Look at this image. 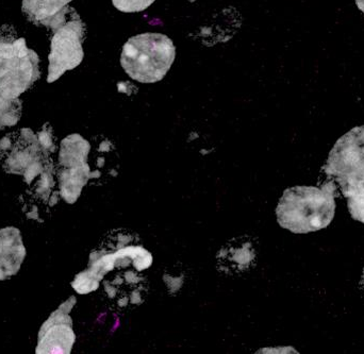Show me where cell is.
<instances>
[{
  "label": "cell",
  "mask_w": 364,
  "mask_h": 354,
  "mask_svg": "<svg viewBox=\"0 0 364 354\" xmlns=\"http://www.w3.org/2000/svg\"><path fill=\"white\" fill-rule=\"evenodd\" d=\"M57 168L53 162H48L44 170L27 183V189L21 195L23 211L27 219L42 223L49 208H53L59 201V189L57 187Z\"/></svg>",
  "instance_id": "ba28073f"
},
{
  "label": "cell",
  "mask_w": 364,
  "mask_h": 354,
  "mask_svg": "<svg viewBox=\"0 0 364 354\" xmlns=\"http://www.w3.org/2000/svg\"><path fill=\"white\" fill-rule=\"evenodd\" d=\"M23 114V101L19 97H9L0 93V130L14 127Z\"/></svg>",
  "instance_id": "9a60e30c"
},
{
  "label": "cell",
  "mask_w": 364,
  "mask_h": 354,
  "mask_svg": "<svg viewBox=\"0 0 364 354\" xmlns=\"http://www.w3.org/2000/svg\"><path fill=\"white\" fill-rule=\"evenodd\" d=\"M220 251L218 255V266L223 267L224 272H241L252 266L256 258L252 244L245 240H231Z\"/></svg>",
  "instance_id": "8fae6325"
},
{
  "label": "cell",
  "mask_w": 364,
  "mask_h": 354,
  "mask_svg": "<svg viewBox=\"0 0 364 354\" xmlns=\"http://www.w3.org/2000/svg\"><path fill=\"white\" fill-rule=\"evenodd\" d=\"M40 57L13 27L0 28V93L19 97L40 79Z\"/></svg>",
  "instance_id": "3957f363"
},
{
  "label": "cell",
  "mask_w": 364,
  "mask_h": 354,
  "mask_svg": "<svg viewBox=\"0 0 364 354\" xmlns=\"http://www.w3.org/2000/svg\"><path fill=\"white\" fill-rule=\"evenodd\" d=\"M50 160L41 147L38 133L23 128L6 134L0 140V164L6 174L18 175L27 184L33 180Z\"/></svg>",
  "instance_id": "5b68a950"
},
{
  "label": "cell",
  "mask_w": 364,
  "mask_h": 354,
  "mask_svg": "<svg viewBox=\"0 0 364 354\" xmlns=\"http://www.w3.org/2000/svg\"><path fill=\"white\" fill-rule=\"evenodd\" d=\"M175 57L176 47L168 36L161 33L138 34L124 45L121 65L134 80L156 83L166 76Z\"/></svg>",
  "instance_id": "7a4b0ae2"
},
{
  "label": "cell",
  "mask_w": 364,
  "mask_h": 354,
  "mask_svg": "<svg viewBox=\"0 0 364 354\" xmlns=\"http://www.w3.org/2000/svg\"><path fill=\"white\" fill-rule=\"evenodd\" d=\"M26 255L23 236L17 228L0 230V281L8 280L19 272Z\"/></svg>",
  "instance_id": "9c48e42d"
},
{
  "label": "cell",
  "mask_w": 364,
  "mask_h": 354,
  "mask_svg": "<svg viewBox=\"0 0 364 354\" xmlns=\"http://www.w3.org/2000/svg\"><path fill=\"white\" fill-rule=\"evenodd\" d=\"M75 296H70L49 319L43 323L38 336L36 354H70L76 342L70 313L76 304Z\"/></svg>",
  "instance_id": "52a82bcc"
},
{
  "label": "cell",
  "mask_w": 364,
  "mask_h": 354,
  "mask_svg": "<svg viewBox=\"0 0 364 354\" xmlns=\"http://www.w3.org/2000/svg\"><path fill=\"white\" fill-rule=\"evenodd\" d=\"M91 144L80 134H70L63 138L60 144L59 167H78L87 165L89 159Z\"/></svg>",
  "instance_id": "7c38bea8"
},
{
  "label": "cell",
  "mask_w": 364,
  "mask_h": 354,
  "mask_svg": "<svg viewBox=\"0 0 364 354\" xmlns=\"http://www.w3.org/2000/svg\"><path fill=\"white\" fill-rule=\"evenodd\" d=\"M357 8L363 13L364 15V0H356Z\"/></svg>",
  "instance_id": "ac0fdd59"
},
{
  "label": "cell",
  "mask_w": 364,
  "mask_h": 354,
  "mask_svg": "<svg viewBox=\"0 0 364 354\" xmlns=\"http://www.w3.org/2000/svg\"><path fill=\"white\" fill-rule=\"evenodd\" d=\"M323 170L339 183L363 174L364 126L353 128L337 140Z\"/></svg>",
  "instance_id": "8992f818"
},
{
  "label": "cell",
  "mask_w": 364,
  "mask_h": 354,
  "mask_svg": "<svg viewBox=\"0 0 364 354\" xmlns=\"http://www.w3.org/2000/svg\"><path fill=\"white\" fill-rule=\"evenodd\" d=\"M36 133H38V140H40L41 147H42L45 157L53 161V153L57 150L53 128H51L48 123H46Z\"/></svg>",
  "instance_id": "2e32d148"
},
{
  "label": "cell",
  "mask_w": 364,
  "mask_h": 354,
  "mask_svg": "<svg viewBox=\"0 0 364 354\" xmlns=\"http://www.w3.org/2000/svg\"><path fill=\"white\" fill-rule=\"evenodd\" d=\"M360 285H361V287H363V289H364V268H363V278H361V281H360Z\"/></svg>",
  "instance_id": "d6986e66"
},
{
  "label": "cell",
  "mask_w": 364,
  "mask_h": 354,
  "mask_svg": "<svg viewBox=\"0 0 364 354\" xmlns=\"http://www.w3.org/2000/svg\"><path fill=\"white\" fill-rule=\"evenodd\" d=\"M92 179L89 164L78 167H58L57 181L60 197L70 204H74L80 197L85 185Z\"/></svg>",
  "instance_id": "30bf717a"
},
{
  "label": "cell",
  "mask_w": 364,
  "mask_h": 354,
  "mask_svg": "<svg viewBox=\"0 0 364 354\" xmlns=\"http://www.w3.org/2000/svg\"><path fill=\"white\" fill-rule=\"evenodd\" d=\"M44 27L51 32L47 82L53 83L83 61L85 25L76 10L68 6L47 21Z\"/></svg>",
  "instance_id": "277c9868"
},
{
  "label": "cell",
  "mask_w": 364,
  "mask_h": 354,
  "mask_svg": "<svg viewBox=\"0 0 364 354\" xmlns=\"http://www.w3.org/2000/svg\"><path fill=\"white\" fill-rule=\"evenodd\" d=\"M156 0H112L113 6L124 13L143 12Z\"/></svg>",
  "instance_id": "e0dca14e"
},
{
  "label": "cell",
  "mask_w": 364,
  "mask_h": 354,
  "mask_svg": "<svg viewBox=\"0 0 364 354\" xmlns=\"http://www.w3.org/2000/svg\"><path fill=\"white\" fill-rule=\"evenodd\" d=\"M73 0H23L21 11L28 21L36 26H45L61 12Z\"/></svg>",
  "instance_id": "4fadbf2b"
},
{
  "label": "cell",
  "mask_w": 364,
  "mask_h": 354,
  "mask_svg": "<svg viewBox=\"0 0 364 354\" xmlns=\"http://www.w3.org/2000/svg\"><path fill=\"white\" fill-rule=\"evenodd\" d=\"M336 185L294 187L286 189L276 208L280 227L295 234L320 231L331 225L336 214Z\"/></svg>",
  "instance_id": "6da1fadb"
},
{
  "label": "cell",
  "mask_w": 364,
  "mask_h": 354,
  "mask_svg": "<svg viewBox=\"0 0 364 354\" xmlns=\"http://www.w3.org/2000/svg\"><path fill=\"white\" fill-rule=\"evenodd\" d=\"M188 1H190V2H194V1H196V0H188Z\"/></svg>",
  "instance_id": "ffe728a7"
},
{
  "label": "cell",
  "mask_w": 364,
  "mask_h": 354,
  "mask_svg": "<svg viewBox=\"0 0 364 354\" xmlns=\"http://www.w3.org/2000/svg\"><path fill=\"white\" fill-rule=\"evenodd\" d=\"M342 194L348 200L350 216L364 223V172L354 178L340 182Z\"/></svg>",
  "instance_id": "5bb4252c"
}]
</instances>
